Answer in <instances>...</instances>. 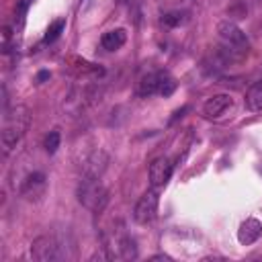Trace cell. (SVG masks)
I'll return each instance as SVG.
<instances>
[{"label": "cell", "mask_w": 262, "mask_h": 262, "mask_svg": "<svg viewBox=\"0 0 262 262\" xmlns=\"http://www.w3.org/2000/svg\"><path fill=\"white\" fill-rule=\"evenodd\" d=\"M162 23L166 27H180L186 23V12H180V10H172V12H166L162 16Z\"/></svg>", "instance_id": "16"}, {"label": "cell", "mask_w": 262, "mask_h": 262, "mask_svg": "<svg viewBox=\"0 0 262 262\" xmlns=\"http://www.w3.org/2000/svg\"><path fill=\"white\" fill-rule=\"evenodd\" d=\"M231 104H233V98H231L229 94H213V96H209V98L205 100L203 113H205L207 117L215 119V117L223 115Z\"/></svg>", "instance_id": "8"}, {"label": "cell", "mask_w": 262, "mask_h": 262, "mask_svg": "<svg viewBox=\"0 0 262 262\" xmlns=\"http://www.w3.org/2000/svg\"><path fill=\"white\" fill-rule=\"evenodd\" d=\"M78 201L86 209L98 213L104 209V205L108 201V192L96 176H84V180H80V184H78Z\"/></svg>", "instance_id": "2"}, {"label": "cell", "mask_w": 262, "mask_h": 262, "mask_svg": "<svg viewBox=\"0 0 262 262\" xmlns=\"http://www.w3.org/2000/svg\"><path fill=\"white\" fill-rule=\"evenodd\" d=\"M115 2H117V4H123V2H127V0H115Z\"/></svg>", "instance_id": "21"}, {"label": "cell", "mask_w": 262, "mask_h": 262, "mask_svg": "<svg viewBox=\"0 0 262 262\" xmlns=\"http://www.w3.org/2000/svg\"><path fill=\"white\" fill-rule=\"evenodd\" d=\"M47 78H49V72H41V74L37 76V80H39V82H43V80H47Z\"/></svg>", "instance_id": "20"}, {"label": "cell", "mask_w": 262, "mask_h": 262, "mask_svg": "<svg viewBox=\"0 0 262 262\" xmlns=\"http://www.w3.org/2000/svg\"><path fill=\"white\" fill-rule=\"evenodd\" d=\"M63 29H66V18H55L53 23H49V27L45 31V37H43V43H53L55 39H59Z\"/></svg>", "instance_id": "14"}, {"label": "cell", "mask_w": 262, "mask_h": 262, "mask_svg": "<svg viewBox=\"0 0 262 262\" xmlns=\"http://www.w3.org/2000/svg\"><path fill=\"white\" fill-rule=\"evenodd\" d=\"M246 104L250 111H262V80L254 82L246 92Z\"/></svg>", "instance_id": "13"}, {"label": "cell", "mask_w": 262, "mask_h": 262, "mask_svg": "<svg viewBox=\"0 0 262 262\" xmlns=\"http://www.w3.org/2000/svg\"><path fill=\"white\" fill-rule=\"evenodd\" d=\"M158 205H160V196L156 190H147L139 196V201L135 203V209H133V219L137 223H149L156 213H158Z\"/></svg>", "instance_id": "4"}, {"label": "cell", "mask_w": 262, "mask_h": 262, "mask_svg": "<svg viewBox=\"0 0 262 262\" xmlns=\"http://www.w3.org/2000/svg\"><path fill=\"white\" fill-rule=\"evenodd\" d=\"M127 41V33L125 29H113V31H106L102 37H100V45L106 49V51H117L125 45Z\"/></svg>", "instance_id": "12"}, {"label": "cell", "mask_w": 262, "mask_h": 262, "mask_svg": "<svg viewBox=\"0 0 262 262\" xmlns=\"http://www.w3.org/2000/svg\"><path fill=\"white\" fill-rule=\"evenodd\" d=\"M104 168H106V156L100 149L92 151V156H88L84 160V176H96V178H100V174H102Z\"/></svg>", "instance_id": "11"}, {"label": "cell", "mask_w": 262, "mask_h": 262, "mask_svg": "<svg viewBox=\"0 0 262 262\" xmlns=\"http://www.w3.org/2000/svg\"><path fill=\"white\" fill-rule=\"evenodd\" d=\"M25 4H27V0H25Z\"/></svg>", "instance_id": "22"}, {"label": "cell", "mask_w": 262, "mask_h": 262, "mask_svg": "<svg viewBox=\"0 0 262 262\" xmlns=\"http://www.w3.org/2000/svg\"><path fill=\"white\" fill-rule=\"evenodd\" d=\"M29 123H31V113L23 104H16L4 113V125L0 133V143H2L4 154L16 147V143L23 139V135L29 129Z\"/></svg>", "instance_id": "1"}, {"label": "cell", "mask_w": 262, "mask_h": 262, "mask_svg": "<svg viewBox=\"0 0 262 262\" xmlns=\"http://www.w3.org/2000/svg\"><path fill=\"white\" fill-rule=\"evenodd\" d=\"M260 235H262V223H260L258 219H254V217L246 219V221L239 225V229H237V242L244 244V246L254 244Z\"/></svg>", "instance_id": "9"}, {"label": "cell", "mask_w": 262, "mask_h": 262, "mask_svg": "<svg viewBox=\"0 0 262 262\" xmlns=\"http://www.w3.org/2000/svg\"><path fill=\"white\" fill-rule=\"evenodd\" d=\"M151 260H168V262H172V258H170V256H166V254H158V256H151Z\"/></svg>", "instance_id": "19"}, {"label": "cell", "mask_w": 262, "mask_h": 262, "mask_svg": "<svg viewBox=\"0 0 262 262\" xmlns=\"http://www.w3.org/2000/svg\"><path fill=\"white\" fill-rule=\"evenodd\" d=\"M59 143H61V135H59V131H57V129H53V131H49V133L45 135L43 147H45V151H47V154H55V151H57V147H59Z\"/></svg>", "instance_id": "17"}, {"label": "cell", "mask_w": 262, "mask_h": 262, "mask_svg": "<svg viewBox=\"0 0 262 262\" xmlns=\"http://www.w3.org/2000/svg\"><path fill=\"white\" fill-rule=\"evenodd\" d=\"M172 170H174V164H172L170 158H166V156L156 158L149 164V182H151V186H164L170 180Z\"/></svg>", "instance_id": "7"}, {"label": "cell", "mask_w": 262, "mask_h": 262, "mask_svg": "<svg viewBox=\"0 0 262 262\" xmlns=\"http://www.w3.org/2000/svg\"><path fill=\"white\" fill-rule=\"evenodd\" d=\"M119 252H121V256L127 258V260L137 258V244H135V239H133L131 235H123V237L119 239Z\"/></svg>", "instance_id": "15"}, {"label": "cell", "mask_w": 262, "mask_h": 262, "mask_svg": "<svg viewBox=\"0 0 262 262\" xmlns=\"http://www.w3.org/2000/svg\"><path fill=\"white\" fill-rule=\"evenodd\" d=\"M47 190V178L43 172H31L23 184H20V194L27 201H39Z\"/></svg>", "instance_id": "6"}, {"label": "cell", "mask_w": 262, "mask_h": 262, "mask_svg": "<svg viewBox=\"0 0 262 262\" xmlns=\"http://www.w3.org/2000/svg\"><path fill=\"white\" fill-rule=\"evenodd\" d=\"M31 256L37 262H55L66 258V248L55 235H41L31 244Z\"/></svg>", "instance_id": "3"}, {"label": "cell", "mask_w": 262, "mask_h": 262, "mask_svg": "<svg viewBox=\"0 0 262 262\" xmlns=\"http://www.w3.org/2000/svg\"><path fill=\"white\" fill-rule=\"evenodd\" d=\"M162 78H164V72H149V74L141 76V80H139V84H137V94H139V96H154V94H160Z\"/></svg>", "instance_id": "10"}, {"label": "cell", "mask_w": 262, "mask_h": 262, "mask_svg": "<svg viewBox=\"0 0 262 262\" xmlns=\"http://www.w3.org/2000/svg\"><path fill=\"white\" fill-rule=\"evenodd\" d=\"M174 88H176V82H174V78H170V76L164 72V78H162V86H160V94H162V96H170V94L174 92Z\"/></svg>", "instance_id": "18"}, {"label": "cell", "mask_w": 262, "mask_h": 262, "mask_svg": "<svg viewBox=\"0 0 262 262\" xmlns=\"http://www.w3.org/2000/svg\"><path fill=\"white\" fill-rule=\"evenodd\" d=\"M217 33H219V37L227 43V47H231L233 51H235V49L246 51L248 45H250L246 33H244L235 23H231V20H221V23L217 25Z\"/></svg>", "instance_id": "5"}]
</instances>
